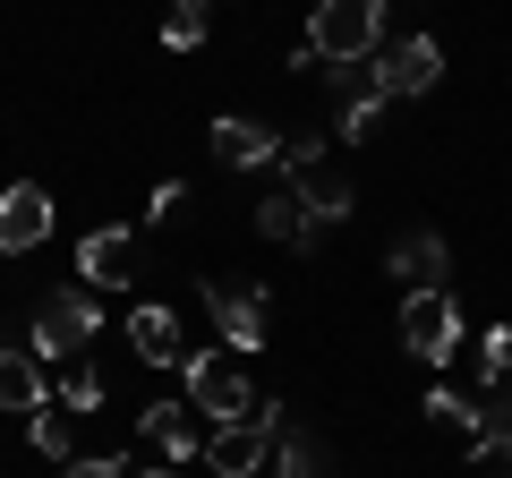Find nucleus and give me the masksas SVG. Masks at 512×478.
<instances>
[{"label":"nucleus","instance_id":"0eeeda50","mask_svg":"<svg viewBox=\"0 0 512 478\" xmlns=\"http://www.w3.org/2000/svg\"><path fill=\"white\" fill-rule=\"evenodd\" d=\"M52 222H60L52 188H43V180H9V188H0V257L43 248V239H52Z\"/></svg>","mask_w":512,"mask_h":478},{"label":"nucleus","instance_id":"9d476101","mask_svg":"<svg viewBox=\"0 0 512 478\" xmlns=\"http://www.w3.org/2000/svg\"><path fill=\"white\" fill-rule=\"evenodd\" d=\"M282 188H291V197L316 214V231H333V222L359 214V188H350L342 171H325V163H291V171H282Z\"/></svg>","mask_w":512,"mask_h":478},{"label":"nucleus","instance_id":"1a4fd4ad","mask_svg":"<svg viewBox=\"0 0 512 478\" xmlns=\"http://www.w3.org/2000/svg\"><path fill=\"white\" fill-rule=\"evenodd\" d=\"M444 265H453V248H444V231H402L393 248H384V274L410 291H444Z\"/></svg>","mask_w":512,"mask_h":478},{"label":"nucleus","instance_id":"f03ea898","mask_svg":"<svg viewBox=\"0 0 512 478\" xmlns=\"http://www.w3.org/2000/svg\"><path fill=\"white\" fill-rule=\"evenodd\" d=\"M282 402H256L248 419H231V427H214L205 436V470L214 478H265L274 470V444H282Z\"/></svg>","mask_w":512,"mask_h":478},{"label":"nucleus","instance_id":"4468645a","mask_svg":"<svg viewBox=\"0 0 512 478\" xmlns=\"http://www.w3.org/2000/svg\"><path fill=\"white\" fill-rule=\"evenodd\" d=\"M0 410H52V376H43V359L26 342H0Z\"/></svg>","mask_w":512,"mask_h":478},{"label":"nucleus","instance_id":"cd10ccee","mask_svg":"<svg viewBox=\"0 0 512 478\" xmlns=\"http://www.w3.org/2000/svg\"><path fill=\"white\" fill-rule=\"evenodd\" d=\"M495 478H512V461H504V470H495Z\"/></svg>","mask_w":512,"mask_h":478},{"label":"nucleus","instance_id":"a878e982","mask_svg":"<svg viewBox=\"0 0 512 478\" xmlns=\"http://www.w3.org/2000/svg\"><path fill=\"white\" fill-rule=\"evenodd\" d=\"M180 205H188V188H180V180H163V188H154V205H146V222H171Z\"/></svg>","mask_w":512,"mask_h":478},{"label":"nucleus","instance_id":"dca6fc26","mask_svg":"<svg viewBox=\"0 0 512 478\" xmlns=\"http://www.w3.org/2000/svg\"><path fill=\"white\" fill-rule=\"evenodd\" d=\"M256 231L282 239V248H316V239H325V231H316V214L291 197V188H265V197H256Z\"/></svg>","mask_w":512,"mask_h":478},{"label":"nucleus","instance_id":"4be33fe9","mask_svg":"<svg viewBox=\"0 0 512 478\" xmlns=\"http://www.w3.org/2000/svg\"><path fill=\"white\" fill-rule=\"evenodd\" d=\"M384 111H393V103H384V94H342V120H333V137H350V146H359V137L376 129Z\"/></svg>","mask_w":512,"mask_h":478},{"label":"nucleus","instance_id":"9b49d317","mask_svg":"<svg viewBox=\"0 0 512 478\" xmlns=\"http://www.w3.org/2000/svg\"><path fill=\"white\" fill-rule=\"evenodd\" d=\"M77 282H86V291L137 282V231H86L77 239Z\"/></svg>","mask_w":512,"mask_h":478},{"label":"nucleus","instance_id":"aec40b11","mask_svg":"<svg viewBox=\"0 0 512 478\" xmlns=\"http://www.w3.org/2000/svg\"><path fill=\"white\" fill-rule=\"evenodd\" d=\"M478 385H487V393L512 385V325H487V333H478Z\"/></svg>","mask_w":512,"mask_h":478},{"label":"nucleus","instance_id":"6e6552de","mask_svg":"<svg viewBox=\"0 0 512 478\" xmlns=\"http://www.w3.org/2000/svg\"><path fill=\"white\" fill-rule=\"evenodd\" d=\"M205 316H214L222 350H265V291H248V282H205Z\"/></svg>","mask_w":512,"mask_h":478},{"label":"nucleus","instance_id":"39448f33","mask_svg":"<svg viewBox=\"0 0 512 478\" xmlns=\"http://www.w3.org/2000/svg\"><path fill=\"white\" fill-rule=\"evenodd\" d=\"M461 342H470V333H461V299L453 291H410L402 299V350L419 368H453Z\"/></svg>","mask_w":512,"mask_h":478},{"label":"nucleus","instance_id":"ddd939ff","mask_svg":"<svg viewBox=\"0 0 512 478\" xmlns=\"http://www.w3.org/2000/svg\"><path fill=\"white\" fill-rule=\"evenodd\" d=\"M137 436H146L154 453L171 461V470H188V461H205V436H197V419H188V402H146V419H137Z\"/></svg>","mask_w":512,"mask_h":478},{"label":"nucleus","instance_id":"f3484780","mask_svg":"<svg viewBox=\"0 0 512 478\" xmlns=\"http://www.w3.org/2000/svg\"><path fill=\"white\" fill-rule=\"evenodd\" d=\"M128 350H137L146 368H180V359H188V350H180V316H171V308H137V316H128Z\"/></svg>","mask_w":512,"mask_h":478},{"label":"nucleus","instance_id":"f8f14e48","mask_svg":"<svg viewBox=\"0 0 512 478\" xmlns=\"http://www.w3.org/2000/svg\"><path fill=\"white\" fill-rule=\"evenodd\" d=\"M214 163L222 171H265V163H282V137L265 120H248V111H222L214 120Z\"/></svg>","mask_w":512,"mask_h":478},{"label":"nucleus","instance_id":"bb28decb","mask_svg":"<svg viewBox=\"0 0 512 478\" xmlns=\"http://www.w3.org/2000/svg\"><path fill=\"white\" fill-rule=\"evenodd\" d=\"M128 478H188V470H171V461H154V470H128Z\"/></svg>","mask_w":512,"mask_h":478},{"label":"nucleus","instance_id":"a211bd4d","mask_svg":"<svg viewBox=\"0 0 512 478\" xmlns=\"http://www.w3.org/2000/svg\"><path fill=\"white\" fill-rule=\"evenodd\" d=\"M265 478H333V453L308 436V427H282V444H274V470Z\"/></svg>","mask_w":512,"mask_h":478},{"label":"nucleus","instance_id":"6ab92c4d","mask_svg":"<svg viewBox=\"0 0 512 478\" xmlns=\"http://www.w3.org/2000/svg\"><path fill=\"white\" fill-rule=\"evenodd\" d=\"M205 35H214V0H171V18H163V43H171V52H197Z\"/></svg>","mask_w":512,"mask_h":478},{"label":"nucleus","instance_id":"f257e3e1","mask_svg":"<svg viewBox=\"0 0 512 478\" xmlns=\"http://www.w3.org/2000/svg\"><path fill=\"white\" fill-rule=\"evenodd\" d=\"M180 376H188V410L214 419V427H231V419H248V410H256L248 368H239V350H222V342H214V350H188Z\"/></svg>","mask_w":512,"mask_h":478},{"label":"nucleus","instance_id":"2eb2a0df","mask_svg":"<svg viewBox=\"0 0 512 478\" xmlns=\"http://www.w3.org/2000/svg\"><path fill=\"white\" fill-rule=\"evenodd\" d=\"M470 461L478 470H504L512 461V393H487V402L470 410Z\"/></svg>","mask_w":512,"mask_h":478},{"label":"nucleus","instance_id":"412c9836","mask_svg":"<svg viewBox=\"0 0 512 478\" xmlns=\"http://www.w3.org/2000/svg\"><path fill=\"white\" fill-rule=\"evenodd\" d=\"M60 410H103V368L94 359H69L60 368Z\"/></svg>","mask_w":512,"mask_h":478},{"label":"nucleus","instance_id":"b1692460","mask_svg":"<svg viewBox=\"0 0 512 478\" xmlns=\"http://www.w3.org/2000/svg\"><path fill=\"white\" fill-rule=\"evenodd\" d=\"M419 410H427V419H436V427H461V436H470V410H478V402H461L453 385H436V393H427Z\"/></svg>","mask_w":512,"mask_h":478},{"label":"nucleus","instance_id":"7ed1b4c3","mask_svg":"<svg viewBox=\"0 0 512 478\" xmlns=\"http://www.w3.org/2000/svg\"><path fill=\"white\" fill-rule=\"evenodd\" d=\"M94 333H103V291H86V282H77V291H52V299L35 308V342H26V350L52 368V359H86Z\"/></svg>","mask_w":512,"mask_h":478},{"label":"nucleus","instance_id":"20e7f679","mask_svg":"<svg viewBox=\"0 0 512 478\" xmlns=\"http://www.w3.org/2000/svg\"><path fill=\"white\" fill-rule=\"evenodd\" d=\"M376 43H384V0H316L308 9L316 60H376Z\"/></svg>","mask_w":512,"mask_h":478},{"label":"nucleus","instance_id":"423d86ee","mask_svg":"<svg viewBox=\"0 0 512 478\" xmlns=\"http://www.w3.org/2000/svg\"><path fill=\"white\" fill-rule=\"evenodd\" d=\"M367 77H376V94H384V103H419V94H436L444 52H436V35H402L393 52H376V60H367Z\"/></svg>","mask_w":512,"mask_h":478},{"label":"nucleus","instance_id":"393cba45","mask_svg":"<svg viewBox=\"0 0 512 478\" xmlns=\"http://www.w3.org/2000/svg\"><path fill=\"white\" fill-rule=\"evenodd\" d=\"M60 478H128V470L103 461V453H77V461H60Z\"/></svg>","mask_w":512,"mask_h":478},{"label":"nucleus","instance_id":"5701e85b","mask_svg":"<svg viewBox=\"0 0 512 478\" xmlns=\"http://www.w3.org/2000/svg\"><path fill=\"white\" fill-rule=\"evenodd\" d=\"M26 444H35L43 461H77V453H69V427H60L52 410H35V419H26Z\"/></svg>","mask_w":512,"mask_h":478}]
</instances>
